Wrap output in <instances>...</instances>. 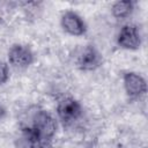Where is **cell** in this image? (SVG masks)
<instances>
[{
	"instance_id": "cell-2",
	"label": "cell",
	"mask_w": 148,
	"mask_h": 148,
	"mask_svg": "<svg viewBox=\"0 0 148 148\" xmlns=\"http://www.w3.org/2000/svg\"><path fill=\"white\" fill-rule=\"evenodd\" d=\"M82 106L80 102L72 97H65L62 98L57 106V113L60 119V121L68 126L73 125L75 121H77L82 116Z\"/></svg>"
},
{
	"instance_id": "cell-5",
	"label": "cell",
	"mask_w": 148,
	"mask_h": 148,
	"mask_svg": "<svg viewBox=\"0 0 148 148\" xmlns=\"http://www.w3.org/2000/svg\"><path fill=\"white\" fill-rule=\"evenodd\" d=\"M61 27L67 34L72 36H81L87 30L83 18L73 10H67L62 14Z\"/></svg>"
},
{
	"instance_id": "cell-1",
	"label": "cell",
	"mask_w": 148,
	"mask_h": 148,
	"mask_svg": "<svg viewBox=\"0 0 148 148\" xmlns=\"http://www.w3.org/2000/svg\"><path fill=\"white\" fill-rule=\"evenodd\" d=\"M22 131L30 148H47L57 132V123L47 111L36 110Z\"/></svg>"
},
{
	"instance_id": "cell-7",
	"label": "cell",
	"mask_w": 148,
	"mask_h": 148,
	"mask_svg": "<svg viewBox=\"0 0 148 148\" xmlns=\"http://www.w3.org/2000/svg\"><path fill=\"white\" fill-rule=\"evenodd\" d=\"M102 62L101 53L94 46H86L81 53L77 56L76 64L77 67L82 71H92L96 69Z\"/></svg>"
},
{
	"instance_id": "cell-8",
	"label": "cell",
	"mask_w": 148,
	"mask_h": 148,
	"mask_svg": "<svg viewBox=\"0 0 148 148\" xmlns=\"http://www.w3.org/2000/svg\"><path fill=\"white\" fill-rule=\"evenodd\" d=\"M134 8V3L132 1H117L112 6V14L117 18H126L128 17Z\"/></svg>"
},
{
	"instance_id": "cell-9",
	"label": "cell",
	"mask_w": 148,
	"mask_h": 148,
	"mask_svg": "<svg viewBox=\"0 0 148 148\" xmlns=\"http://www.w3.org/2000/svg\"><path fill=\"white\" fill-rule=\"evenodd\" d=\"M9 77V69L8 65L0 60V86L3 84Z\"/></svg>"
},
{
	"instance_id": "cell-4",
	"label": "cell",
	"mask_w": 148,
	"mask_h": 148,
	"mask_svg": "<svg viewBox=\"0 0 148 148\" xmlns=\"http://www.w3.org/2000/svg\"><path fill=\"white\" fill-rule=\"evenodd\" d=\"M8 61L16 68H27L34 61V52L28 45L15 44L8 51Z\"/></svg>"
},
{
	"instance_id": "cell-3",
	"label": "cell",
	"mask_w": 148,
	"mask_h": 148,
	"mask_svg": "<svg viewBox=\"0 0 148 148\" xmlns=\"http://www.w3.org/2000/svg\"><path fill=\"white\" fill-rule=\"evenodd\" d=\"M117 42L119 46H121L123 49L138 50L142 42L140 29L135 24H132V23H127L123 25V28L120 29L118 34Z\"/></svg>"
},
{
	"instance_id": "cell-6",
	"label": "cell",
	"mask_w": 148,
	"mask_h": 148,
	"mask_svg": "<svg viewBox=\"0 0 148 148\" xmlns=\"http://www.w3.org/2000/svg\"><path fill=\"white\" fill-rule=\"evenodd\" d=\"M124 88L131 98H139L147 91V83L140 74L130 72L124 75Z\"/></svg>"
},
{
	"instance_id": "cell-10",
	"label": "cell",
	"mask_w": 148,
	"mask_h": 148,
	"mask_svg": "<svg viewBox=\"0 0 148 148\" xmlns=\"http://www.w3.org/2000/svg\"><path fill=\"white\" fill-rule=\"evenodd\" d=\"M5 114H6V110H5V108H3V106L0 104V120H1V119L5 117Z\"/></svg>"
}]
</instances>
